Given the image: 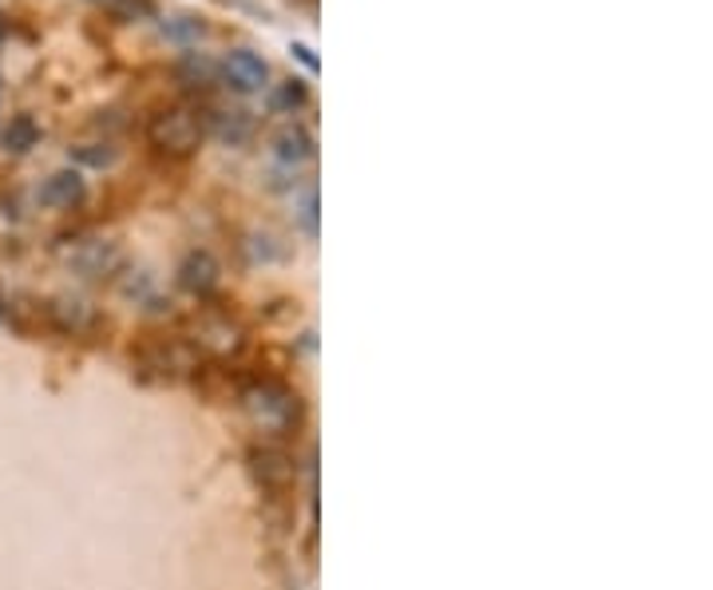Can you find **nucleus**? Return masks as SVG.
Instances as JSON below:
<instances>
[{
    "instance_id": "4468645a",
    "label": "nucleus",
    "mask_w": 713,
    "mask_h": 590,
    "mask_svg": "<svg viewBox=\"0 0 713 590\" xmlns=\"http://www.w3.org/2000/svg\"><path fill=\"white\" fill-rule=\"evenodd\" d=\"M305 99H310V92H305L302 80H285V84H277L274 92H270V107L282 112V115H294Z\"/></svg>"
},
{
    "instance_id": "f8f14e48",
    "label": "nucleus",
    "mask_w": 713,
    "mask_h": 590,
    "mask_svg": "<svg viewBox=\"0 0 713 590\" xmlns=\"http://www.w3.org/2000/svg\"><path fill=\"white\" fill-rule=\"evenodd\" d=\"M179 80L190 87L219 84V64H214L210 56H202V52H187V56L179 60Z\"/></svg>"
},
{
    "instance_id": "f257e3e1",
    "label": "nucleus",
    "mask_w": 713,
    "mask_h": 590,
    "mask_svg": "<svg viewBox=\"0 0 713 590\" xmlns=\"http://www.w3.org/2000/svg\"><path fill=\"white\" fill-rule=\"evenodd\" d=\"M147 139L155 151L182 159L202 144V115L190 107H162L147 119Z\"/></svg>"
},
{
    "instance_id": "7ed1b4c3",
    "label": "nucleus",
    "mask_w": 713,
    "mask_h": 590,
    "mask_svg": "<svg viewBox=\"0 0 713 590\" xmlns=\"http://www.w3.org/2000/svg\"><path fill=\"white\" fill-rule=\"evenodd\" d=\"M219 76L227 80V87H234V92L250 96V92H262V87H266L270 67H266V60L258 56V52L234 49V52H227V60L219 64Z\"/></svg>"
},
{
    "instance_id": "dca6fc26",
    "label": "nucleus",
    "mask_w": 713,
    "mask_h": 590,
    "mask_svg": "<svg viewBox=\"0 0 713 590\" xmlns=\"http://www.w3.org/2000/svg\"><path fill=\"white\" fill-rule=\"evenodd\" d=\"M72 159L87 162V167H112L115 151L107 144H87V147H72Z\"/></svg>"
},
{
    "instance_id": "39448f33",
    "label": "nucleus",
    "mask_w": 713,
    "mask_h": 590,
    "mask_svg": "<svg viewBox=\"0 0 713 590\" xmlns=\"http://www.w3.org/2000/svg\"><path fill=\"white\" fill-rule=\"evenodd\" d=\"M84 194H87V182L80 171H52L44 182H40L36 199H40V207H48V210H72L84 202Z\"/></svg>"
},
{
    "instance_id": "9d476101",
    "label": "nucleus",
    "mask_w": 713,
    "mask_h": 590,
    "mask_svg": "<svg viewBox=\"0 0 713 590\" xmlns=\"http://www.w3.org/2000/svg\"><path fill=\"white\" fill-rule=\"evenodd\" d=\"M52 322L64 329V334H84L95 325V309L84 297H56L52 302Z\"/></svg>"
},
{
    "instance_id": "2eb2a0df",
    "label": "nucleus",
    "mask_w": 713,
    "mask_h": 590,
    "mask_svg": "<svg viewBox=\"0 0 713 590\" xmlns=\"http://www.w3.org/2000/svg\"><path fill=\"white\" fill-rule=\"evenodd\" d=\"M92 4H99L115 20H147L155 12L151 0H92Z\"/></svg>"
},
{
    "instance_id": "1a4fd4ad",
    "label": "nucleus",
    "mask_w": 713,
    "mask_h": 590,
    "mask_svg": "<svg viewBox=\"0 0 713 590\" xmlns=\"http://www.w3.org/2000/svg\"><path fill=\"white\" fill-rule=\"evenodd\" d=\"M274 155L282 162H290V167H297V162L314 159V135L305 131L302 124H285L282 131H274Z\"/></svg>"
},
{
    "instance_id": "f03ea898",
    "label": "nucleus",
    "mask_w": 713,
    "mask_h": 590,
    "mask_svg": "<svg viewBox=\"0 0 713 590\" xmlns=\"http://www.w3.org/2000/svg\"><path fill=\"white\" fill-rule=\"evenodd\" d=\"M242 400H247L250 417H254L262 429H290L297 417V397L277 381L250 384V389L242 392Z\"/></svg>"
},
{
    "instance_id": "6e6552de",
    "label": "nucleus",
    "mask_w": 713,
    "mask_h": 590,
    "mask_svg": "<svg viewBox=\"0 0 713 590\" xmlns=\"http://www.w3.org/2000/svg\"><path fill=\"white\" fill-rule=\"evenodd\" d=\"M214 131L222 139V144H230V147H238V144H247L250 135H254V119H250L247 112H227V107H219V112H210L207 119H202V131Z\"/></svg>"
},
{
    "instance_id": "423d86ee",
    "label": "nucleus",
    "mask_w": 713,
    "mask_h": 590,
    "mask_svg": "<svg viewBox=\"0 0 713 590\" xmlns=\"http://www.w3.org/2000/svg\"><path fill=\"white\" fill-rule=\"evenodd\" d=\"M219 274H222L219 262H214V254H207V250H190V254L179 262V286L195 297L214 294V289H219Z\"/></svg>"
},
{
    "instance_id": "20e7f679",
    "label": "nucleus",
    "mask_w": 713,
    "mask_h": 590,
    "mask_svg": "<svg viewBox=\"0 0 713 590\" xmlns=\"http://www.w3.org/2000/svg\"><path fill=\"white\" fill-rule=\"evenodd\" d=\"M64 262L76 274L84 277H99V274H112L115 266H119V254H115L112 242H99V239H80L72 242V246L64 250Z\"/></svg>"
},
{
    "instance_id": "ddd939ff",
    "label": "nucleus",
    "mask_w": 713,
    "mask_h": 590,
    "mask_svg": "<svg viewBox=\"0 0 713 590\" xmlns=\"http://www.w3.org/2000/svg\"><path fill=\"white\" fill-rule=\"evenodd\" d=\"M162 36L175 40V44H199V40L207 36V24H202L199 17H187V12H179V17L162 20Z\"/></svg>"
},
{
    "instance_id": "0eeeda50",
    "label": "nucleus",
    "mask_w": 713,
    "mask_h": 590,
    "mask_svg": "<svg viewBox=\"0 0 713 590\" xmlns=\"http://www.w3.org/2000/svg\"><path fill=\"white\" fill-rule=\"evenodd\" d=\"M250 460H254L258 484L270 487V492H277V487H285L294 480V460L285 456V452H277V447H254Z\"/></svg>"
},
{
    "instance_id": "9b49d317",
    "label": "nucleus",
    "mask_w": 713,
    "mask_h": 590,
    "mask_svg": "<svg viewBox=\"0 0 713 590\" xmlns=\"http://www.w3.org/2000/svg\"><path fill=\"white\" fill-rule=\"evenodd\" d=\"M40 144V124L32 115H12L9 127L0 131V147L9 155H29Z\"/></svg>"
},
{
    "instance_id": "f3484780",
    "label": "nucleus",
    "mask_w": 713,
    "mask_h": 590,
    "mask_svg": "<svg viewBox=\"0 0 713 590\" xmlns=\"http://www.w3.org/2000/svg\"><path fill=\"white\" fill-rule=\"evenodd\" d=\"M302 222H305V230H310V234L317 230V194L314 191L305 194V202H302Z\"/></svg>"
},
{
    "instance_id": "a211bd4d",
    "label": "nucleus",
    "mask_w": 713,
    "mask_h": 590,
    "mask_svg": "<svg viewBox=\"0 0 713 590\" xmlns=\"http://www.w3.org/2000/svg\"><path fill=\"white\" fill-rule=\"evenodd\" d=\"M290 52H294V56L302 60L305 72H317V67H322V64H317V56H314V49H310V44H290Z\"/></svg>"
}]
</instances>
